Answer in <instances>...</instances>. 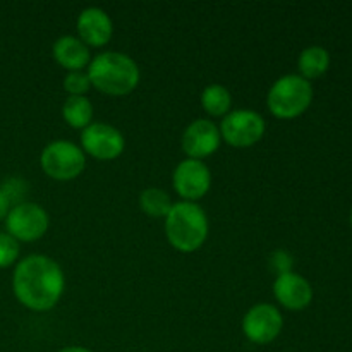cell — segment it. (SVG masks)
Wrapping results in <instances>:
<instances>
[{"label":"cell","instance_id":"1","mask_svg":"<svg viewBox=\"0 0 352 352\" xmlns=\"http://www.w3.org/2000/svg\"><path fill=\"white\" fill-rule=\"evenodd\" d=\"M64 274L57 261L45 254H30L17 263L12 289L19 302L33 311H48L64 292Z\"/></svg>","mask_w":352,"mask_h":352},{"label":"cell","instance_id":"2","mask_svg":"<svg viewBox=\"0 0 352 352\" xmlns=\"http://www.w3.org/2000/svg\"><path fill=\"white\" fill-rule=\"evenodd\" d=\"M88 78L107 95H127L140 82V67L129 55L103 52L89 62Z\"/></svg>","mask_w":352,"mask_h":352},{"label":"cell","instance_id":"3","mask_svg":"<svg viewBox=\"0 0 352 352\" xmlns=\"http://www.w3.org/2000/svg\"><path fill=\"white\" fill-rule=\"evenodd\" d=\"M168 243L182 253H192L203 246L208 236V219L199 205L179 201L165 217Z\"/></svg>","mask_w":352,"mask_h":352},{"label":"cell","instance_id":"4","mask_svg":"<svg viewBox=\"0 0 352 352\" xmlns=\"http://www.w3.org/2000/svg\"><path fill=\"white\" fill-rule=\"evenodd\" d=\"M313 100L311 82L299 74H285L274 82L267 96L270 112L278 119H292L305 112Z\"/></svg>","mask_w":352,"mask_h":352},{"label":"cell","instance_id":"5","mask_svg":"<svg viewBox=\"0 0 352 352\" xmlns=\"http://www.w3.org/2000/svg\"><path fill=\"white\" fill-rule=\"evenodd\" d=\"M40 164L45 174L57 181H69L78 177L86 165L85 151L71 141H52L43 148Z\"/></svg>","mask_w":352,"mask_h":352},{"label":"cell","instance_id":"6","mask_svg":"<svg viewBox=\"0 0 352 352\" xmlns=\"http://www.w3.org/2000/svg\"><path fill=\"white\" fill-rule=\"evenodd\" d=\"M220 136L236 148H246L258 143L265 134V119L250 109L234 110L223 117Z\"/></svg>","mask_w":352,"mask_h":352},{"label":"cell","instance_id":"7","mask_svg":"<svg viewBox=\"0 0 352 352\" xmlns=\"http://www.w3.org/2000/svg\"><path fill=\"white\" fill-rule=\"evenodd\" d=\"M6 227L7 234H10L16 241L31 243L47 232L48 213L36 203L23 201L12 206L9 215L6 217Z\"/></svg>","mask_w":352,"mask_h":352},{"label":"cell","instance_id":"8","mask_svg":"<svg viewBox=\"0 0 352 352\" xmlns=\"http://www.w3.org/2000/svg\"><path fill=\"white\" fill-rule=\"evenodd\" d=\"M284 318L275 306L261 302L253 306L243 320V332L253 344H270L278 337Z\"/></svg>","mask_w":352,"mask_h":352},{"label":"cell","instance_id":"9","mask_svg":"<svg viewBox=\"0 0 352 352\" xmlns=\"http://www.w3.org/2000/svg\"><path fill=\"white\" fill-rule=\"evenodd\" d=\"M82 150L98 160H112L124 150V136L117 127L105 122H93L82 129Z\"/></svg>","mask_w":352,"mask_h":352},{"label":"cell","instance_id":"10","mask_svg":"<svg viewBox=\"0 0 352 352\" xmlns=\"http://www.w3.org/2000/svg\"><path fill=\"white\" fill-rule=\"evenodd\" d=\"M174 188L184 201H192L203 198L212 186L210 168L201 160L186 158L174 170Z\"/></svg>","mask_w":352,"mask_h":352},{"label":"cell","instance_id":"11","mask_svg":"<svg viewBox=\"0 0 352 352\" xmlns=\"http://www.w3.org/2000/svg\"><path fill=\"white\" fill-rule=\"evenodd\" d=\"M220 129L208 119H198L186 127L182 134V148L189 158L201 160L220 146Z\"/></svg>","mask_w":352,"mask_h":352},{"label":"cell","instance_id":"12","mask_svg":"<svg viewBox=\"0 0 352 352\" xmlns=\"http://www.w3.org/2000/svg\"><path fill=\"white\" fill-rule=\"evenodd\" d=\"M274 294L282 306L298 311V309H305L311 302L313 289L305 277L289 272L275 278Z\"/></svg>","mask_w":352,"mask_h":352},{"label":"cell","instance_id":"13","mask_svg":"<svg viewBox=\"0 0 352 352\" xmlns=\"http://www.w3.org/2000/svg\"><path fill=\"white\" fill-rule=\"evenodd\" d=\"M112 19L109 14L98 7H88L78 17L79 40L86 45L102 47L112 36Z\"/></svg>","mask_w":352,"mask_h":352},{"label":"cell","instance_id":"14","mask_svg":"<svg viewBox=\"0 0 352 352\" xmlns=\"http://www.w3.org/2000/svg\"><path fill=\"white\" fill-rule=\"evenodd\" d=\"M52 50H54L55 60L69 71H81L91 62L88 45L79 40L78 36H71V34L58 38Z\"/></svg>","mask_w":352,"mask_h":352},{"label":"cell","instance_id":"15","mask_svg":"<svg viewBox=\"0 0 352 352\" xmlns=\"http://www.w3.org/2000/svg\"><path fill=\"white\" fill-rule=\"evenodd\" d=\"M299 71L305 79H315L325 74L330 65V55L323 47H308L299 55Z\"/></svg>","mask_w":352,"mask_h":352},{"label":"cell","instance_id":"16","mask_svg":"<svg viewBox=\"0 0 352 352\" xmlns=\"http://www.w3.org/2000/svg\"><path fill=\"white\" fill-rule=\"evenodd\" d=\"M62 116L72 127L85 129L91 124L93 105L86 96H69L62 105Z\"/></svg>","mask_w":352,"mask_h":352},{"label":"cell","instance_id":"17","mask_svg":"<svg viewBox=\"0 0 352 352\" xmlns=\"http://www.w3.org/2000/svg\"><path fill=\"white\" fill-rule=\"evenodd\" d=\"M201 105L210 116L220 117L227 116L232 105L230 91L222 85H210L201 93Z\"/></svg>","mask_w":352,"mask_h":352},{"label":"cell","instance_id":"18","mask_svg":"<svg viewBox=\"0 0 352 352\" xmlns=\"http://www.w3.org/2000/svg\"><path fill=\"white\" fill-rule=\"evenodd\" d=\"M140 205L146 215L153 217V219H162V217H167L170 213L174 203H172L170 196L162 189L148 188L141 192Z\"/></svg>","mask_w":352,"mask_h":352},{"label":"cell","instance_id":"19","mask_svg":"<svg viewBox=\"0 0 352 352\" xmlns=\"http://www.w3.org/2000/svg\"><path fill=\"white\" fill-rule=\"evenodd\" d=\"M91 88V81L88 78V72L69 71L64 78V89L71 96H85V93Z\"/></svg>","mask_w":352,"mask_h":352},{"label":"cell","instance_id":"20","mask_svg":"<svg viewBox=\"0 0 352 352\" xmlns=\"http://www.w3.org/2000/svg\"><path fill=\"white\" fill-rule=\"evenodd\" d=\"M19 256V241L14 239L10 234L0 232V268H7L16 263Z\"/></svg>","mask_w":352,"mask_h":352},{"label":"cell","instance_id":"21","mask_svg":"<svg viewBox=\"0 0 352 352\" xmlns=\"http://www.w3.org/2000/svg\"><path fill=\"white\" fill-rule=\"evenodd\" d=\"M0 188L7 192V196H9L14 206L23 203L24 195H26L28 191V184L21 177H9Z\"/></svg>","mask_w":352,"mask_h":352},{"label":"cell","instance_id":"22","mask_svg":"<svg viewBox=\"0 0 352 352\" xmlns=\"http://www.w3.org/2000/svg\"><path fill=\"white\" fill-rule=\"evenodd\" d=\"M268 263H270L272 270L277 274V277L282 274H289V272H292V256L284 250L274 251Z\"/></svg>","mask_w":352,"mask_h":352},{"label":"cell","instance_id":"23","mask_svg":"<svg viewBox=\"0 0 352 352\" xmlns=\"http://www.w3.org/2000/svg\"><path fill=\"white\" fill-rule=\"evenodd\" d=\"M12 201H10V198L7 196V192L3 191L2 188H0V220L6 219L7 215H9V212L12 210Z\"/></svg>","mask_w":352,"mask_h":352},{"label":"cell","instance_id":"24","mask_svg":"<svg viewBox=\"0 0 352 352\" xmlns=\"http://www.w3.org/2000/svg\"><path fill=\"white\" fill-rule=\"evenodd\" d=\"M58 352H91V351L81 346H71V347H64V349H60Z\"/></svg>","mask_w":352,"mask_h":352},{"label":"cell","instance_id":"25","mask_svg":"<svg viewBox=\"0 0 352 352\" xmlns=\"http://www.w3.org/2000/svg\"><path fill=\"white\" fill-rule=\"evenodd\" d=\"M351 223H352V212H351Z\"/></svg>","mask_w":352,"mask_h":352}]
</instances>
